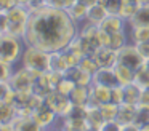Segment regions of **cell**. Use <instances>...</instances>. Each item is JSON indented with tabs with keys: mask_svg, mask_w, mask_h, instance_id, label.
Segmentation results:
<instances>
[{
	"mask_svg": "<svg viewBox=\"0 0 149 131\" xmlns=\"http://www.w3.org/2000/svg\"><path fill=\"white\" fill-rule=\"evenodd\" d=\"M75 86H77V85H75L74 82H71L69 78H66V77H64V78L59 82V85H58V88H56V89L61 91V93H64V94H71V91L75 88Z\"/></svg>",
	"mask_w": 149,
	"mask_h": 131,
	"instance_id": "d6a6232c",
	"label": "cell"
},
{
	"mask_svg": "<svg viewBox=\"0 0 149 131\" xmlns=\"http://www.w3.org/2000/svg\"><path fill=\"white\" fill-rule=\"evenodd\" d=\"M122 131H141V128L136 126L135 123H130V125H123V126H122Z\"/></svg>",
	"mask_w": 149,
	"mask_h": 131,
	"instance_id": "b9f144b4",
	"label": "cell"
},
{
	"mask_svg": "<svg viewBox=\"0 0 149 131\" xmlns=\"http://www.w3.org/2000/svg\"><path fill=\"white\" fill-rule=\"evenodd\" d=\"M122 126L117 120H106L103 125H101L100 131H122Z\"/></svg>",
	"mask_w": 149,
	"mask_h": 131,
	"instance_id": "836d02e7",
	"label": "cell"
},
{
	"mask_svg": "<svg viewBox=\"0 0 149 131\" xmlns=\"http://www.w3.org/2000/svg\"><path fill=\"white\" fill-rule=\"evenodd\" d=\"M111 91H112L111 88L91 83L90 85V98H88L87 107H100L101 104L111 102Z\"/></svg>",
	"mask_w": 149,
	"mask_h": 131,
	"instance_id": "52a82bcc",
	"label": "cell"
},
{
	"mask_svg": "<svg viewBox=\"0 0 149 131\" xmlns=\"http://www.w3.org/2000/svg\"><path fill=\"white\" fill-rule=\"evenodd\" d=\"M39 75L40 73H36V72H32V70L23 67V69L16 70V72L11 75V78L8 80V83L11 85V88H13L15 91H32L34 82L37 80Z\"/></svg>",
	"mask_w": 149,
	"mask_h": 131,
	"instance_id": "8992f818",
	"label": "cell"
},
{
	"mask_svg": "<svg viewBox=\"0 0 149 131\" xmlns=\"http://www.w3.org/2000/svg\"><path fill=\"white\" fill-rule=\"evenodd\" d=\"M109 15V13L104 10V6L101 5L100 2L96 3H91L88 6V11H87V16H85V21L90 22V24H95V26H100L101 22L104 21V18Z\"/></svg>",
	"mask_w": 149,
	"mask_h": 131,
	"instance_id": "4fadbf2b",
	"label": "cell"
},
{
	"mask_svg": "<svg viewBox=\"0 0 149 131\" xmlns=\"http://www.w3.org/2000/svg\"><path fill=\"white\" fill-rule=\"evenodd\" d=\"M24 40L16 35L2 34L0 35V62L16 64L23 58Z\"/></svg>",
	"mask_w": 149,
	"mask_h": 131,
	"instance_id": "7a4b0ae2",
	"label": "cell"
},
{
	"mask_svg": "<svg viewBox=\"0 0 149 131\" xmlns=\"http://www.w3.org/2000/svg\"><path fill=\"white\" fill-rule=\"evenodd\" d=\"M69 69V62L66 59L64 51H52L50 53V70H55V72H63Z\"/></svg>",
	"mask_w": 149,
	"mask_h": 131,
	"instance_id": "2e32d148",
	"label": "cell"
},
{
	"mask_svg": "<svg viewBox=\"0 0 149 131\" xmlns=\"http://www.w3.org/2000/svg\"><path fill=\"white\" fill-rule=\"evenodd\" d=\"M32 117H34V120H36L37 123L43 128V130H47L48 126H52V125L55 123V120L58 118V115H56L55 112H53L52 109L43 102V104L39 105V107L34 109Z\"/></svg>",
	"mask_w": 149,
	"mask_h": 131,
	"instance_id": "8fae6325",
	"label": "cell"
},
{
	"mask_svg": "<svg viewBox=\"0 0 149 131\" xmlns=\"http://www.w3.org/2000/svg\"><path fill=\"white\" fill-rule=\"evenodd\" d=\"M88 6H90V5H87L84 0H77V2H74V5L68 10V13L72 16V19H74L77 24H80V21H85Z\"/></svg>",
	"mask_w": 149,
	"mask_h": 131,
	"instance_id": "ffe728a7",
	"label": "cell"
},
{
	"mask_svg": "<svg viewBox=\"0 0 149 131\" xmlns=\"http://www.w3.org/2000/svg\"><path fill=\"white\" fill-rule=\"evenodd\" d=\"M88 131H100L98 128H88Z\"/></svg>",
	"mask_w": 149,
	"mask_h": 131,
	"instance_id": "7dc6e473",
	"label": "cell"
},
{
	"mask_svg": "<svg viewBox=\"0 0 149 131\" xmlns=\"http://www.w3.org/2000/svg\"><path fill=\"white\" fill-rule=\"evenodd\" d=\"M117 62L119 64H123V66L130 67L132 70H138L139 67L143 66V62H144V58H143V54L139 53V50L136 48V45H128L127 43L123 48H120L119 51H117Z\"/></svg>",
	"mask_w": 149,
	"mask_h": 131,
	"instance_id": "5b68a950",
	"label": "cell"
},
{
	"mask_svg": "<svg viewBox=\"0 0 149 131\" xmlns=\"http://www.w3.org/2000/svg\"><path fill=\"white\" fill-rule=\"evenodd\" d=\"M0 67H2V82H8L13 75V64H8V62H0Z\"/></svg>",
	"mask_w": 149,
	"mask_h": 131,
	"instance_id": "d590c367",
	"label": "cell"
},
{
	"mask_svg": "<svg viewBox=\"0 0 149 131\" xmlns=\"http://www.w3.org/2000/svg\"><path fill=\"white\" fill-rule=\"evenodd\" d=\"M74 2H77V0H74Z\"/></svg>",
	"mask_w": 149,
	"mask_h": 131,
	"instance_id": "c3c4849f",
	"label": "cell"
},
{
	"mask_svg": "<svg viewBox=\"0 0 149 131\" xmlns=\"http://www.w3.org/2000/svg\"><path fill=\"white\" fill-rule=\"evenodd\" d=\"M16 131H45L36 120L34 117H27V118H16L13 121Z\"/></svg>",
	"mask_w": 149,
	"mask_h": 131,
	"instance_id": "44dd1931",
	"label": "cell"
},
{
	"mask_svg": "<svg viewBox=\"0 0 149 131\" xmlns=\"http://www.w3.org/2000/svg\"><path fill=\"white\" fill-rule=\"evenodd\" d=\"M135 125L139 128L149 125V107L148 105H139L138 104V110H136V117H135Z\"/></svg>",
	"mask_w": 149,
	"mask_h": 131,
	"instance_id": "f1b7e54d",
	"label": "cell"
},
{
	"mask_svg": "<svg viewBox=\"0 0 149 131\" xmlns=\"http://www.w3.org/2000/svg\"><path fill=\"white\" fill-rule=\"evenodd\" d=\"M111 101L116 102V104H122V102H123V91H122V85L117 86V88H112V91H111Z\"/></svg>",
	"mask_w": 149,
	"mask_h": 131,
	"instance_id": "8d00e7d4",
	"label": "cell"
},
{
	"mask_svg": "<svg viewBox=\"0 0 149 131\" xmlns=\"http://www.w3.org/2000/svg\"><path fill=\"white\" fill-rule=\"evenodd\" d=\"M79 34V24L66 10L45 5L31 10L24 32V43L47 53L61 51Z\"/></svg>",
	"mask_w": 149,
	"mask_h": 131,
	"instance_id": "6da1fadb",
	"label": "cell"
},
{
	"mask_svg": "<svg viewBox=\"0 0 149 131\" xmlns=\"http://www.w3.org/2000/svg\"><path fill=\"white\" fill-rule=\"evenodd\" d=\"M64 77L74 82L77 86H90L93 83V75L84 70L80 66H72L64 72Z\"/></svg>",
	"mask_w": 149,
	"mask_h": 131,
	"instance_id": "30bf717a",
	"label": "cell"
},
{
	"mask_svg": "<svg viewBox=\"0 0 149 131\" xmlns=\"http://www.w3.org/2000/svg\"><path fill=\"white\" fill-rule=\"evenodd\" d=\"M23 67L32 70L36 73H45L50 70V53L43 50H39L36 46H27L21 58Z\"/></svg>",
	"mask_w": 149,
	"mask_h": 131,
	"instance_id": "3957f363",
	"label": "cell"
},
{
	"mask_svg": "<svg viewBox=\"0 0 149 131\" xmlns=\"http://www.w3.org/2000/svg\"><path fill=\"white\" fill-rule=\"evenodd\" d=\"M133 43H148L149 42V27L144 26H133L132 27Z\"/></svg>",
	"mask_w": 149,
	"mask_h": 131,
	"instance_id": "d4e9b609",
	"label": "cell"
},
{
	"mask_svg": "<svg viewBox=\"0 0 149 131\" xmlns=\"http://www.w3.org/2000/svg\"><path fill=\"white\" fill-rule=\"evenodd\" d=\"M139 105H148L149 107V86L148 88H143L141 91V98H139Z\"/></svg>",
	"mask_w": 149,
	"mask_h": 131,
	"instance_id": "ab89813d",
	"label": "cell"
},
{
	"mask_svg": "<svg viewBox=\"0 0 149 131\" xmlns=\"http://www.w3.org/2000/svg\"><path fill=\"white\" fill-rule=\"evenodd\" d=\"M93 58L96 59L100 69H109V67H114L117 62V51L109 46H100L93 53Z\"/></svg>",
	"mask_w": 149,
	"mask_h": 131,
	"instance_id": "9c48e42d",
	"label": "cell"
},
{
	"mask_svg": "<svg viewBox=\"0 0 149 131\" xmlns=\"http://www.w3.org/2000/svg\"><path fill=\"white\" fill-rule=\"evenodd\" d=\"M143 67L149 72V58H144V62H143Z\"/></svg>",
	"mask_w": 149,
	"mask_h": 131,
	"instance_id": "7bdbcfd3",
	"label": "cell"
},
{
	"mask_svg": "<svg viewBox=\"0 0 149 131\" xmlns=\"http://www.w3.org/2000/svg\"><path fill=\"white\" fill-rule=\"evenodd\" d=\"M18 5H23V6H27V5H29V0H18Z\"/></svg>",
	"mask_w": 149,
	"mask_h": 131,
	"instance_id": "ee69618b",
	"label": "cell"
},
{
	"mask_svg": "<svg viewBox=\"0 0 149 131\" xmlns=\"http://www.w3.org/2000/svg\"><path fill=\"white\" fill-rule=\"evenodd\" d=\"M141 131H149V125H148V126H143Z\"/></svg>",
	"mask_w": 149,
	"mask_h": 131,
	"instance_id": "bcb514c9",
	"label": "cell"
},
{
	"mask_svg": "<svg viewBox=\"0 0 149 131\" xmlns=\"http://www.w3.org/2000/svg\"><path fill=\"white\" fill-rule=\"evenodd\" d=\"M72 104L75 105H87L90 98V86H75L69 94Z\"/></svg>",
	"mask_w": 149,
	"mask_h": 131,
	"instance_id": "ac0fdd59",
	"label": "cell"
},
{
	"mask_svg": "<svg viewBox=\"0 0 149 131\" xmlns=\"http://www.w3.org/2000/svg\"><path fill=\"white\" fill-rule=\"evenodd\" d=\"M48 5V0H29V5L27 8L29 10H37V8H42V6Z\"/></svg>",
	"mask_w": 149,
	"mask_h": 131,
	"instance_id": "f35d334b",
	"label": "cell"
},
{
	"mask_svg": "<svg viewBox=\"0 0 149 131\" xmlns=\"http://www.w3.org/2000/svg\"><path fill=\"white\" fill-rule=\"evenodd\" d=\"M109 15H119L127 0H98Z\"/></svg>",
	"mask_w": 149,
	"mask_h": 131,
	"instance_id": "83f0119b",
	"label": "cell"
},
{
	"mask_svg": "<svg viewBox=\"0 0 149 131\" xmlns=\"http://www.w3.org/2000/svg\"><path fill=\"white\" fill-rule=\"evenodd\" d=\"M136 110L138 105L136 104H119V114H117V121L120 125H130L135 123V117H136Z\"/></svg>",
	"mask_w": 149,
	"mask_h": 131,
	"instance_id": "5bb4252c",
	"label": "cell"
},
{
	"mask_svg": "<svg viewBox=\"0 0 149 131\" xmlns=\"http://www.w3.org/2000/svg\"><path fill=\"white\" fill-rule=\"evenodd\" d=\"M125 24H128V21H125L120 15H107L98 27L106 34H116V32L123 30Z\"/></svg>",
	"mask_w": 149,
	"mask_h": 131,
	"instance_id": "7c38bea8",
	"label": "cell"
},
{
	"mask_svg": "<svg viewBox=\"0 0 149 131\" xmlns=\"http://www.w3.org/2000/svg\"><path fill=\"white\" fill-rule=\"evenodd\" d=\"M93 83L101 85V86H106V88H111V89L122 85L120 80H119V77H117V73H116V70H114V67H109V69H100L93 75Z\"/></svg>",
	"mask_w": 149,
	"mask_h": 131,
	"instance_id": "ba28073f",
	"label": "cell"
},
{
	"mask_svg": "<svg viewBox=\"0 0 149 131\" xmlns=\"http://www.w3.org/2000/svg\"><path fill=\"white\" fill-rule=\"evenodd\" d=\"M104 121L106 120H104L100 107H87V123L90 128H98L100 130Z\"/></svg>",
	"mask_w": 149,
	"mask_h": 131,
	"instance_id": "7402d4cb",
	"label": "cell"
},
{
	"mask_svg": "<svg viewBox=\"0 0 149 131\" xmlns=\"http://www.w3.org/2000/svg\"><path fill=\"white\" fill-rule=\"evenodd\" d=\"M48 5L53 6V8H59V10H66L68 11L74 5V0H48Z\"/></svg>",
	"mask_w": 149,
	"mask_h": 131,
	"instance_id": "e575fe53",
	"label": "cell"
},
{
	"mask_svg": "<svg viewBox=\"0 0 149 131\" xmlns=\"http://www.w3.org/2000/svg\"><path fill=\"white\" fill-rule=\"evenodd\" d=\"M0 131H16L15 123H0Z\"/></svg>",
	"mask_w": 149,
	"mask_h": 131,
	"instance_id": "60d3db41",
	"label": "cell"
},
{
	"mask_svg": "<svg viewBox=\"0 0 149 131\" xmlns=\"http://www.w3.org/2000/svg\"><path fill=\"white\" fill-rule=\"evenodd\" d=\"M114 70H116V73H117V77H119V80H120L122 85H127V83H130V82L135 80V70H132L130 67L123 66V64L116 62Z\"/></svg>",
	"mask_w": 149,
	"mask_h": 131,
	"instance_id": "603a6c76",
	"label": "cell"
},
{
	"mask_svg": "<svg viewBox=\"0 0 149 131\" xmlns=\"http://www.w3.org/2000/svg\"><path fill=\"white\" fill-rule=\"evenodd\" d=\"M127 45V35H125V30H120V32H116V34H111V38H109V48L119 51L120 48H123Z\"/></svg>",
	"mask_w": 149,
	"mask_h": 131,
	"instance_id": "4316f807",
	"label": "cell"
},
{
	"mask_svg": "<svg viewBox=\"0 0 149 131\" xmlns=\"http://www.w3.org/2000/svg\"><path fill=\"white\" fill-rule=\"evenodd\" d=\"M100 110L103 114L104 120H117V114H119V104L116 102H106V104L100 105Z\"/></svg>",
	"mask_w": 149,
	"mask_h": 131,
	"instance_id": "484cf974",
	"label": "cell"
},
{
	"mask_svg": "<svg viewBox=\"0 0 149 131\" xmlns=\"http://www.w3.org/2000/svg\"><path fill=\"white\" fill-rule=\"evenodd\" d=\"M45 104L58 115V118L66 117L71 112L72 105H74L69 94H64V93L58 91V89H53V91H50L45 96Z\"/></svg>",
	"mask_w": 149,
	"mask_h": 131,
	"instance_id": "277c9868",
	"label": "cell"
},
{
	"mask_svg": "<svg viewBox=\"0 0 149 131\" xmlns=\"http://www.w3.org/2000/svg\"><path fill=\"white\" fill-rule=\"evenodd\" d=\"M18 117L16 104H5L0 102V123H13Z\"/></svg>",
	"mask_w": 149,
	"mask_h": 131,
	"instance_id": "d6986e66",
	"label": "cell"
},
{
	"mask_svg": "<svg viewBox=\"0 0 149 131\" xmlns=\"http://www.w3.org/2000/svg\"><path fill=\"white\" fill-rule=\"evenodd\" d=\"M128 24H130V27H133V26H144V27H149V3H144V5L138 6L135 16L128 21Z\"/></svg>",
	"mask_w": 149,
	"mask_h": 131,
	"instance_id": "e0dca14e",
	"label": "cell"
},
{
	"mask_svg": "<svg viewBox=\"0 0 149 131\" xmlns=\"http://www.w3.org/2000/svg\"><path fill=\"white\" fill-rule=\"evenodd\" d=\"M122 91H123V102L138 105L139 98H141V91H143V88L138 85V83L130 82V83H127V85H122Z\"/></svg>",
	"mask_w": 149,
	"mask_h": 131,
	"instance_id": "9a60e30c",
	"label": "cell"
},
{
	"mask_svg": "<svg viewBox=\"0 0 149 131\" xmlns=\"http://www.w3.org/2000/svg\"><path fill=\"white\" fill-rule=\"evenodd\" d=\"M133 82L138 83L141 88H148V86H149V72L141 66V67H139V69L135 72V80H133Z\"/></svg>",
	"mask_w": 149,
	"mask_h": 131,
	"instance_id": "4dcf8cb0",
	"label": "cell"
},
{
	"mask_svg": "<svg viewBox=\"0 0 149 131\" xmlns=\"http://www.w3.org/2000/svg\"><path fill=\"white\" fill-rule=\"evenodd\" d=\"M85 3H87V5H91V3H96L98 0H84Z\"/></svg>",
	"mask_w": 149,
	"mask_h": 131,
	"instance_id": "f6af8a7d",
	"label": "cell"
},
{
	"mask_svg": "<svg viewBox=\"0 0 149 131\" xmlns=\"http://www.w3.org/2000/svg\"><path fill=\"white\" fill-rule=\"evenodd\" d=\"M79 66H80L84 70H87L88 73H91V75H95V73H96L98 70H100V66H98L96 59L93 58V54H91V56H85L84 59H82V62L79 64Z\"/></svg>",
	"mask_w": 149,
	"mask_h": 131,
	"instance_id": "f546056e",
	"label": "cell"
},
{
	"mask_svg": "<svg viewBox=\"0 0 149 131\" xmlns=\"http://www.w3.org/2000/svg\"><path fill=\"white\" fill-rule=\"evenodd\" d=\"M0 102H5V104H15L16 101V91L11 88V85L8 82H2L0 80Z\"/></svg>",
	"mask_w": 149,
	"mask_h": 131,
	"instance_id": "cb8c5ba5",
	"label": "cell"
},
{
	"mask_svg": "<svg viewBox=\"0 0 149 131\" xmlns=\"http://www.w3.org/2000/svg\"><path fill=\"white\" fill-rule=\"evenodd\" d=\"M18 5V0H0V11H8Z\"/></svg>",
	"mask_w": 149,
	"mask_h": 131,
	"instance_id": "74e56055",
	"label": "cell"
},
{
	"mask_svg": "<svg viewBox=\"0 0 149 131\" xmlns=\"http://www.w3.org/2000/svg\"><path fill=\"white\" fill-rule=\"evenodd\" d=\"M136 10H138V5H136V3L125 2V3H123V6H122V10H120L119 15L122 16V18L125 19V21H130V19H132L133 16H135Z\"/></svg>",
	"mask_w": 149,
	"mask_h": 131,
	"instance_id": "1f68e13d",
	"label": "cell"
}]
</instances>
